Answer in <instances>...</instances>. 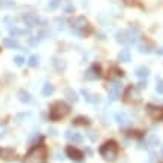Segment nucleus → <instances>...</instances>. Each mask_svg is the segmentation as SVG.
<instances>
[{"label": "nucleus", "mask_w": 163, "mask_h": 163, "mask_svg": "<svg viewBox=\"0 0 163 163\" xmlns=\"http://www.w3.org/2000/svg\"><path fill=\"white\" fill-rule=\"evenodd\" d=\"M47 148L43 145H36L24 157V163H45Z\"/></svg>", "instance_id": "obj_1"}, {"label": "nucleus", "mask_w": 163, "mask_h": 163, "mask_svg": "<svg viewBox=\"0 0 163 163\" xmlns=\"http://www.w3.org/2000/svg\"><path fill=\"white\" fill-rule=\"evenodd\" d=\"M91 27H90V23L85 17H76L72 21V33L78 34L81 38H85L87 34H90Z\"/></svg>", "instance_id": "obj_2"}, {"label": "nucleus", "mask_w": 163, "mask_h": 163, "mask_svg": "<svg viewBox=\"0 0 163 163\" xmlns=\"http://www.w3.org/2000/svg\"><path fill=\"white\" fill-rule=\"evenodd\" d=\"M69 111H70V108H69L68 103L63 102V100H59L49 108V118L53 121H57L60 118H64L69 114Z\"/></svg>", "instance_id": "obj_3"}, {"label": "nucleus", "mask_w": 163, "mask_h": 163, "mask_svg": "<svg viewBox=\"0 0 163 163\" xmlns=\"http://www.w3.org/2000/svg\"><path fill=\"white\" fill-rule=\"evenodd\" d=\"M99 153L106 162H115L117 156H118V145L114 141H108L100 147Z\"/></svg>", "instance_id": "obj_4"}, {"label": "nucleus", "mask_w": 163, "mask_h": 163, "mask_svg": "<svg viewBox=\"0 0 163 163\" xmlns=\"http://www.w3.org/2000/svg\"><path fill=\"white\" fill-rule=\"evenodd\" d=\"M124 100L129 103H139L141 102V93H139V89L138 87H129L124 93Z\"/></svg>", "instance_id": "obj_5"}, {"label": "nucleus", "mask_w": 163, "mask_h": 163, "mask_svg": "<svg viewBox=\"0 0 163 163\" xmlns=\"http://www.w3.org/2000/svg\"><path fill=\"white\" fill-rule=\"evenodd\" d=\"M147 112L153 120H163V108L162 106H156V105H148L147 106Z\"/></svg>", "instance_id": "obj_6"}, {"label": "nucleus", "mask_w": 163, "mask_h": 163, "mask_svg": "<svg viewBox=\"0 0 163 163\" xmlns=\"http://www.w3.org/2000/svg\"><path fill=\"white\" fill-rule=\"evenodd\" d=\"M66 154L68 157H70L72 160H82V157H84V153H82L81 150H78L76 147H72V145H69L68 148H66Z\"/></svg>", "instance_id": "obj_7"}, {"label": "nucleus", "mask_w": 163, "mask_h": 163, "mask_svg": "<svg viewBox=\"0 0 163 163\" xmlns=\"http://www.w3.org/2000/svg\"><path fill=\"white\" fill-rule=\"evenodd\" d=\"M15 156H17V153H15L12 148H0V159L2 160H14Z\"/></svg>", "instance_id": "obj_8"}, {"label": "nucleus", "mask_w": 163, "mask_h": 163, "mask_svg": "<svg viewBox=\"0 0 163 163\" xmlns=\"http://www.w3.org/2000/svg\"><path fill=\"white\" fill-rule=\"evenodd\" d=\"M64 136H66L68 141H70V142H74V144L82 142V136L79 135V133H76V132H72V130H68V132L64 133Z\"/></svg>", "instance_id": "obj_9"}, {"label": "nucleus", "mask_w": 163, "mask_h": 163, "mask_svg": "<svg viewBox=\"0 0 163 163\" xmlns=\"http://www.w3.org/2000/svg\"><path fill=\"white\" fill-rule=\"evenodd\" d=\"M100 76V74H99V68H90L87 72H85V79L87 81H94V79H97Z\"/></svg>", "instance_id": "obj_10"}, {"label": "nucleus", "mask_w": 163, "mask_h": 163, "mask_svg": "<svg viewBox=\"0 0 163 163\" xmlns=\"http://www.w3.org/2000/svg\"><path fill=\"white\" fill-rule=\"evenodd\" d=\"M115 120L121 127H126V126L130 123V118H129V115H127L126 112H118V114L115 115Z\"/></svg>", "instance_id": "obj_11"}, {"label": "nucleus", "mask_w": 163, "mask_h": 163, "mask_svg": "<svg viewBox=\"0 0 163 163\" xmlns=\"http://www.w3.org/2000/svg\"><path fill=\"white\" fill-rule=\"evenodd\" d=\"M18 100H20L21 103H30L32 102V96H30V93H27L26 90H20V91H18Z\"/></svg>", "instance_id": "obj_12"}, {"label": "nucleus", "mask_w": 163, "mask_h": 163, "mask_svg": "<svg viewBox=\"0 0 163 163\" xmlns=\"http://www.w3.org/2000/svg\"><path fill=\"white\" fill-rule=\"evenodd\" d=\"M135 74H136V76H138L139 79H147V78H148V75H150V69L145 68V66H141V68L136 69Z\"/></svg>", "instance_id": "obj_13"}, {"label": "nucleus", "mask_w": 163, "mask_h": 163, "mask_svg": "<svg viewBox=\"0 0 163 163\" xmlns=\"http://www.w3.org/2000/svg\"><path fill=\"white\" fill-rule=\"evenodd\" d=\"M3 45L6 48H11V49H18V48H20L18 42L15 41L14 38H5V39H3Z\"/></svg>", "instance_id": "obj_14"}, {"label": "nucleus", "mask_w": 163, "mask_h": 163, "mask_svg": "<svg viewBox=\"0 0 163 163\" xmlns=\"http://www.w3.org/2000/svg\"><path fill=\"white\" fill-rule=\"evenodd\" d=\"M108 97H109V100H117L120 97V90L117 89V87H114V85H109Z\"/></svg>", "instance_id": "obj_15"}, {"label": "nucleus", "mask_w": 163, "mask_h": 163, "mask_svg": "<svg viewBox=\"0 0 163 163\" xmlns=\"http://www.w3.org/2000/svg\"><path fill=\"white\" fill-rule=\"evenodd\" d=\"M53 64H54V68L57 69L59 72H61V70H64V69H66V61L63 60V59H57V57H54Z\"/></svg>", "instance_id": "obj_16"}, {"label": "nucleus", "mask_w": 163, "mask_h": 163, "mask_svg": "<svg viewBox=\"0 0 163 163\" xmlns=\"http://www.w3.org/2000/svg\"><path fill=\"white\" fill-rule=\"evenodd\" d=\"M118 60L123 61V63H127V61H130V51L129 49H121L120 53H118Z\"/></svg>", "instance_id": "obj_17"}, {"label": "nucleus", "mask_w": 163, "mask_h": 163, "mask_svg": "<svg viewBox=\"0 0 163 163\" xmlns=\"http://www.w3.org/2000/svg\"><path fill=\"white\" fill-rule=\"evenodd\" d=\"M64 96H66V99H68L69 102H74V103L78 102V96H76V93H75L74 90H70V89L64 90Z\"/></svg>", "instance_id": "obj_18"}, {"label": "nucleus", "mask_w": 163, "mask_h": 163, "mask_svg": "<svg viewBox=\"0 0 163 163\" xmlns=\"http://www.w3.org/2000/svg\"><path fill=\"white\" fill-rule=\"evenodd\" d=\"M53 93H54V85H53L51 82H47V84L43 85V89H42V94L45 96V97H49Z\"/></svg>", "instance_id": "obj_19"}, {"label": "nucleus", "mask_w": 163, "mask_h": 163, "mask_svg": "<svg viewBox=\"0 0 163 163\" xmlns=\"http://www.w3.org/2000/svg\"><path fill=\"white\" fill-rule=\"evenodd\" d=\"M115 38H117V42L118 43H127V32H124V30L117 32Z\"/></svg>", "instance_id": "obj_20"}, {"label": "nucleus", "mask_w": 163, "mask_h": 163, "mask_svg": "<svg viewBox=\"0 0 163 163\" xmlns=\"http://www.w3.org/2000/svg\"><path fill=\"white\" fill-rule=\"evenodd\" d=\"M14 6H15L14 0H0V8H3V9H12Z\"/></svg>", "instance_id": "obj_21"}, {"label": "nucleus", "mask_w": 163, "mask_h": 163, "mask_svg": "<svg viewBox=\"0 0 163 163\" xmlns=\"http://www.w3.org/2000/svg\"><path fill=\"white\" fill-rule=\"evenodd\" d=\"M39 61H41V59H39V55H32L30 59H28V66H32V68H36V66H39Z\"/></svg>", "instance_id": "obj_22"}, {"label": "nucleus", "mask_w": 163, "mask_h": 163, "mask_svg": "<svg viewBox=\"0 0 163 163\" xmlns=\"http://www.w3.org/2000/svg\"><path fill=\"white\" fill-rule=\"evenodd\" d=\"M27 118H30V114H28V112H20V114L15 115V121L23 123L24 120H27Z\"/></svg>", "instance_id": "obj_23"}, {"label": "nucleus", "mask_w": 163, "mask_h": 163, "mask_svg": "<svg viewBox=\"0 0 163 163\" xmlns=\"http://www.w3.org/2000/svg\"><path fill=\"white\" fill-rule=\"evenodd\" d=\"M54 23L57 24L55 27L59 28V30H64V28H66V21L63 20V18H55Z\"/></svg>", "instance_id": "obj_24"}, {"label": "nucleus", "mask_w": 163, "mask_h": 163, "mask_svg": "<svg viewBox=\"0 0 163 163\" xmlns=\"http://www.w3.org/2000/svg\"><path fill=\"white\" fill-rule=\"evenodd\" d=\"M81 93H82V96H84V99H85L87 102H91V99H93V94L90 93V90L82 89V90H81Z\"/></svg>", "instance_id": "obj_25"}, {"label": "nucleus", "mask_w": 163, "mask_h": 163, "mask_svg": "<svg viewBox=\"0 0 163 163\" xmlns=\"http://www.w3.org/2000/svg\"><path fill=\"white\" fill-rule=\"evenodd\" d=\"M138 49H139V53H141V54H148L150 51H151V49H150V47H148V45H145V43L138 45Z\"/></svg>", "instance_id": "obj_26"}, {"label": "nucleus", "mask_w": 163, "mask_h": 163, "mask_svg": "<svg viewBox=\"0 0 163 163\" xmlns=\"http://www.w3.org/2000/svg\"><path fill=\"white\" fill-rule=\"evenodd\" d=\"M59 5H60V0H49V3L47 5V8L53 11V9H57V8H59Z\"/></svg>", "instance_id": "obj_27"}, {"label": "nucleus", "mask_w": 163, "mask_h": 163, "mask_svg": "<svg viewBox=\"0 0 163 163\" xmlns=\"http://www.w3.org/2000/svg\"><path fill=\"white\" fill-rule=\"evenodd\" d=\"M156 91L159 94H163V79H159L156 82Z\"/></svg>", "instance_id": "obj_28"}, {"label": "nucleus", "mask_w": 163, "mask_h": 163, "mask_svg": "<svg viewBox=\"0 0 163 163\" xmlns=\"http://www.w3.org/2000/svg\"><path fill=\"white\" fill-rule=\"evenodd\" d=\"M75 124H82V126H85V124H89V118H84V117H78V118L75 120Z\"/></svg>", "instance_id": "obj_29"}, {"label": "nucleus", "mask_w": 163, "mask_h": 163, "mask_svg": "<svg viewBox=\"0 0 163 163\" xmlns=\"http://www.w3.org/2000/svg\"><path fill=\"white\" fill-rule=\"evenodd\" d=\"M150 145H151V147H157V145H159V144H160V141H159V138H156V136H151V138H150Z\"/></svg>", "instance_id": "obj_30"}, {"label": "nucleus", "mask_w": 163, "mask_h": 163, "mask_svg": "<svg viewBox=\"0 0 163 163\" xmlns=\"http://www.w3.org/2000/svg\"><path fill=\"white\" fill-rule=\"evenodd\" d=\"M14 61H15L17 66H23V64H24V59H23L21 55H17V57L14 59Z\"/></svg>", "instance_id": "obj_31"}, {"label": "nucleus", "mask_w": 163, "mask_h": 163, "mask_svg": "<svg viewBox=\"0 0 163 163\" xmlns=\"http://www.w3.org/2000/svg\"><path fill=\"white\" fill-rule=\"evenodd\" d=\"M28 42H30V45H38L39 43V39H38V36H32L28 39Z\"/></svg>", "instance_id": "obj_32"}, {"label": "nucleus", "mask_w": 163, "mask_h": 163, "mask_svg": "<svg viewBox=\"0 0 163 163\" xmlns=\"http://www.w3.org/2000/svg\"><path fill=\"white\" fill-rule=\"evenodd\" d=\"M74 5H70V3H68L66 6H64V11H66V14H70V12H74Z\"/></svg>", "instance_id": "obj_33"}, {"label": "nucleus", "mask_w": 163, "mask_h": 163, "mask_svg": "<svg viewBox=\"0 0 163 163\" xmlns=\"http://www.w3.org/2000/svg\"><path fill=\"white\" fill-rule=\"evenodd\" d=\"M145 87H147V79H141L139 85H138V89H145Z\"/></svg>", "instance_id": "obj_34"}, {"label": "nucleus", "mask_w": 163, "mask_h": 163, "mask_svg": "<svg viewBox=\"0 0 163 163\" xmlns=\"http://www.w3.org/2000/svg\"><path fill=\"white\" fill-rule=\"evenodd\" d=\"M154 157H156L154 153H150V159H148V162H147V163H153V162H154Z\"/></svg>", "instance_id": "obj_35"}, {"label": "nucleus", "mask_w": 163, "mask_h": 163, "mask_svg": "<svg viewBox=\"0 0 163 163\" xmlns=\"http://www.w3.org/2000/svg\"><path fill=\"white\" fill-rule=\"evenodd\" d=\"M48 132H49V135H53V136L57 135V130H55V129H49Z\"/></svg>", "instance_id": "obj_36"}, {"label": "nucleus", "mask_w": 163, "mask_h": 163, "mask_svg": "<svg viewBox=\"0 0 163 163\" xmlns=\"http://www.w3.org/2000/svg\"><path fill=\"white\" fill-rule=\"evenodd\" d=\"M157 54H163V48H159L157 49Z\"/></svg>", "instance_id": "obj_37"}, {"label": "nucleus", "mask_w": 163, "mask_h": 163, "mask_svg": "<svg viewBox=\"0 0 163 163\" xmlns=\"http://www.w3.org/2000/svg\"><path fill=\"white\" fill-rule=\"evenodd\" d=\"M162 157H163V148H162Z\"/></svg>", "instance_id": "obj_38"}]
</instances>
